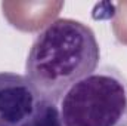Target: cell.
<instances>
[{
    "mask_svg": "<svg viewBox=\"0 0 127 126\" xmlns=\"http://www.w3.org/2000/svg\"><path fill=\"white\" fill-rule=\"evenodd\" d=\"M100 48L95 31L72 18L47 24L32 42L25 76L41 99L59 102L65 92L99 65Z\"/></svg>",
    "mask_w": 127,
    "mask_h": 126,
    "instance_id": "1",
    "label": "cell"
},
{
    "mask_svg": "<svg viewBox=\"0 0 127 126\" xmlns=\"http://www.w3.org/2000/svg\"><path fill=\"white\" fill-rule=\"evenodd\" d=\"M64 126H127V77L103 65L72 85L59 101Z\"/></svg>",
    "mask_w": 127,
    "mask_h": 126,
    "instance_id": "2",
    "label": "cell"
},
{
    "mask_svg": "<svg viewBox=\"0 0 127 126\" xmlns=\"http://www.w3.org/2000/svg\"><path fill=\"white\" fill-rule=\"evenodd\" d=\"M40 99L27 76L0 73V126H19L34 113Z\"/></svg>",
    "mask_w": 127,
    "mask_h": 126,
    "instance_id": "3",
    "label": "cell"
},
{
    "mask_svg": "<svg viewBox=\"0 0 127 126\" xmlns=\"http://www.w3.org/2000/svg\"><path fill=\"white\" fill-rule=\"evenodd\" d=\"M19 126H64L56 104L40 99L34 113Z\"/></svg>",
    "mask_w": 127,
    "mask_h": 126,
    "instance_id": "4",
    "label": "cell"
}]
</instances>
